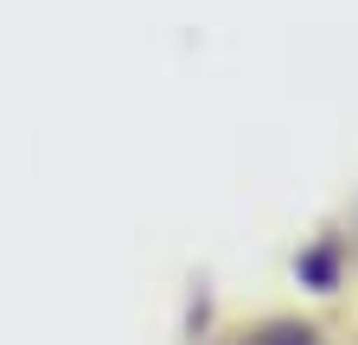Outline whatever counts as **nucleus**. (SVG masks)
Instances as JSON below:
<instances>
[{"mask_svg":"<svg viewBox=\"0 0 358 345\" xmlns=\"http://www.w3.org/2000/svg\"><path fill=\"white\" fill-rule=\"evenodd\" d=\"M288 345H307V339H288Z\"/></svg>","mask_w":358,"mask_h":345,"instance_id":"f257e3e1","label":"nucleus"}]
</instances>
